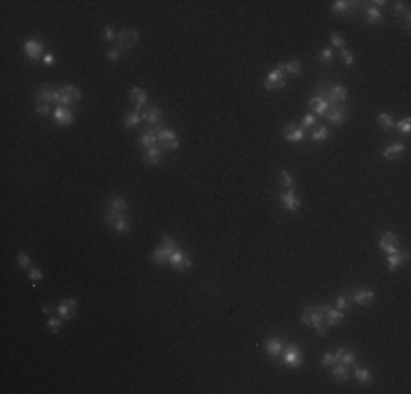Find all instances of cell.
Here are the masks:
<instances>
[{"label": "cell", "mask_w": 411, "mask_h": 394, "mask_svg": "<svg viewBox=\"0 0 411 394\" xmlns=\"http://www.w3.org/2000/svg\"><path fill=\"white\" fill-rule=\"evenodd\" d=\"M116 35H118L116 29L110 27V24L103 29V40H105V42H110V44H112V42H116Z\"/></svg>", "instance_id": "48"}, {"label": "cell", "mask_w": 411, "mask_h": 394, "mask_svg": "<svg viewBox=\"0 0 411 394\" xmlns=\"http://www.w3.org/2000/svg\"><path fill=\"white\" fill-rule=\"evenodd\" d=\"M81 98H84V92H81L75 84H66V86L44 84V86H39L35 92V103H48V105H53V108L61 105V108L75 110V105Z\"/></svg>", "instance_id": "1"}, {"label": "cell", "mask_w": 411, "mask_h": 394, "mask_svg": "<svg viewBox=\"0 0 411 394\" xmlns=\"http://www.w3.org/2000/svg\"><path fill=\"white\" fill-rule=\"evenodd\" d=\"M363 11H365V20H367V24H383V11H381V7H374V5L365 3Z\"/></svg>", "instance_id": "29"}, {"label": "cell", "mask_w": 411, "mask_h": 394, "mask_svg": "<svg viewBox=\"0 0 411 394\" xmlns=\"http://www.w3.org/2000/svg\"><path fill=\"white\" fill-rule=\"evenodd\" d=\"M140 116H142V123L147 125V129L155 131V134L167 127V125H164V112H162L160 105H155V103L153 105H147V108L140 112Z\"/></svg>", "instance_id": "4"}, {"label": "cell", "mask_w": 411, "mask_h": 394, "mask_svg": "<svg viewBox=\"0 0 411 394\" xmlns=\"http://www.w3.org/2000/svg\"><path fill=\"white\" fill-rule=\"evenodd\" d=\"M376 123H379V127H381L383 131H392L394 125H396V121H394L389 114H385V112H381L379 116H376Z\"/></svg>", "instance_id": "35"}, {"label": "cell", "mask_w": 411, "mask_h": 394, "mask_svg": "<svg viewBox=\"0 0 411 394\" xmlns=\"http://www.w3.org/2000/svg\"><path fill=\"white\" fill-rule=\"evenodd\" d=\"M352 377L361 383V385H367V383H372L374 381V375H372V370H369L367 366H355V370H352Z\"/></svg>", "instance_id": "30"}, {"label": "cell", "mask_w": 411, "mask_h": 394, "mask_svg": "<svg viewBox=\"0 0 411 394\" xmlns=\"http://www.w3.org/2000/svg\"><path fill=\"white\" fill-rule=\"evenodd\" d=\"M278 200H280V206L286 212H298L300 210V195L295 193V188H286V191L278 193Z\"/></svg>", "instance_id": "10"}, {"label": "cell", "mask_w": 411, "mask_h": 394, "mask_svg": "<svg viewBox=\"0 0 411 394\" xmlns=\"http://www.w3.org/2000/svg\"><path fill=\"white\" fill-rule=\"evenodd\" d=\"M280 184L284 186V191L286 188H295V180H293V175L289 173V171H280Z\"/></svg>", "instance_id": "42"}, {"label": "cell", "mask_w": 411, "mask_h": 394, "mask_svg": "<svg viewBox=\"0 0 411 394\" xmlns=\"http://www.w3.org/2000/svg\"><path fill=\"white\" fill-rule=\"evenodd\" d=\"M53 121H55L59 127H70L72 123H75V110L57 105V108L53 110Z\"/></svg>", "instance_id": "18"}, {"label": "cell", "mask_w": 411, "mask_h": 394, "mask_svg": "<svg viewBox=\"0 0 411 394\" xmlns=\"http://www.w3.org/2000/svg\"><path fill=\"white\" fill-rule=\"evenodd\" d=\"M158 145L162 147V149H171V151H175V149H179V136L175 134L173 129L164 127L162 131H158Z\"/></svg>", "instance_id": "15"}, {"label": "cell", "mask_w": 411, "mask_h": 394, "mask_svg": "<svg viewBox=\"0 0 411 394\" xmlns=\"http://www.w3.org/2000/svg\"><path fill=\"white\" fill-rule=\"evenodd\" d=\"M379 250L385 254H394V252H400V241L398 237L392 232V230H385L379 239Z\"/></svg>", "instance_id": "12"}, {"label": "cell", "mask_w": 411, "mask_h": 394, "mask_svg": "<svg viewBox=\"0 0 411 394\" xmlns=\"http://www.w3.org/2000/svg\"><path fill=\"white\" fill-rule=\"evenodd\" d=\"M24 53H27V57L31 62H37L44 57V42L39 37H29L27 42H24Z\"/></svg>", "instance_id": "13"}, {"label": "cell", "mask_w": 411, "mask_h": 394, "mask_svg": "<svg viewBox=\"0 0 411 394\" xmlns=\"http://www.w3.org/2000/svg\"><path fill=\"white\" fill-rule=\"evenodd\" d=\"M343 318H346V313H343V311L324 305V322H326L328 326H339V324L343 322Z\"/></svg>", "instance_id": "23"}, {"label": "cell", "mask_w": 411, "mask_h": 394, "mask_svg": "<svg viewBox=\"0 0 411 394\" xmlns=\"http://www.w3.org/2000/svg\"><path fill=\"white\" fill-rule=\"evenodd\" d=\"M284 72L291 77H300L302 75V62L300 60H291V62H284Z\"/></svg>", "instance_id": "36"}, {"label": "cell", "mask_w": 411, "mask_h": 394, "mask_svg": "<svg viewBox=\"0 0 411 394\" xmlns=\"http://www.w3.org/2000/svg\"><path fill=\"white\" fill-rule=\"evenodd\" d=\"M335 364L355 366V364H357V352L352 350V348H346V346L337 348V350H335Z\"/></svg>", "instance_id": "21"}, {"label": "cell", "mask_w": 411, "mask_h": 394, "mask_svg": "<svg viewBox=\"0 0 411 394\" xmlns=\"http://www.w3.org/2000/svg\"><path fill=\"white\" fill-rule=\"evenodd\" d=\"M262 346H265V350H267V355L271 357V359H278L282 355V348H284V344L278 340V338H267L265 342H262Z\"/></svg>", "instance_id": "25"}, {"label": "cell", "mask_w": 411, "mask_h": 394, "mask_svg": "<svg viewBox=\"0 0 411 394\" xmlns=\"http://www.w3.org/2000/svg\"><path fill=\"white\" fill-rule=\"evenodd\" d=\"M405 151H407V143L396 141V143H392L389 147H385L383 149V158L385 160H394V158H398V155H402Z\"/></svg>", "instance_id": "28"}, {"label": "cell", "mask_w": 411, "mask_h": 394, "mask_svg": "<svg viewBox=\"0 0 411 394\" xmlns=\"http://www.w3.org/2000/svg\"><path fill=\"white\" fill-rule=\"evenodd\" d=\"M42 311H44V313H46V316H51V313H53V307H48V305H44V307H42Z\"/></svg>", "instance_id": "53"}, {"label": "cell", "mask_w": 411, "mask_h": 394, "mask_svg": "<svg viewBox=\"0 0 411 394\" xmlns=\"http://www.w3.org/2000/svg\"><path fill=\"white\" fill-rule=\"evenodd\" d=\"M331 44L337 46V48H348V46H346V37H343L339 31H333V33H331Z\"/></svg>", "instance_id": "43"}, {"label": "cell", "mask_w": 411, "mask_h": 394, "mask_svg": "<svg viewBox=\"0 0 411 394\" xmlns=\"http://www.w3.org/2000/svg\"><path fill=\"white\" fill-rule=\"evenodd\" d=\"M350 377H352L350 366H346V364H333V379L337 383H346Z\"/></svg>", "instance_id": "31"}, {"label": "cell", "mask_w": 411, "mask_h": 394, "mask_svg": "<svg viewBox=\"0 0 411 394\" xmlns=\"http://www.w3.org/2000/svg\"><path fill=\"white\" fill-rule=\"evenodd\" d=\"M352 298V305H359V307H369L376 298V293L372 289H367V287H357V289H352L350 293Z\"/></svg>", "instance_id": "16"}, {"label": "cell", "mask_w": 411, "mask_h": 394, "mask_svg": "<svg viewBox=\"0 0 411 394\" xmlns=\"http://www.w3.org/2000/svg\"><path fill=\"white\" fill-rule=\"evenodd\" d=\"M53 105H48V103H37L35 105V114H37V116H44V119H48V116H51L53 119Z\"/></svg>", "instance_id": "40"}, {"label": "cell", "mask_w": 411, "mask_h": 394, "mask_svg": "<svg viewBox=\"0 0 411 394\" xmlns=\"http://www.w3.org/2000/svg\"><path fill=\"white\" fill-rule=\"evenodd\" d=\"M335 364V352H324L322 355V366H333Z\"/></svg>", "instance_id": "51"}, {"label": "cell", "mask_w": 411, "mask_h": 394, "mask_svg": "<svg viewBox=\"0 0 411 394\" xmlns=\"http://www.w3.org/2000/svg\"><path fill=\"white\" fill-rule=\"evenodd\" d=\"M300 322L304 326H313L319 338H326L328 335V324L324 322V305L322 307H306L302 311Z\"/></svg>", "instance_id": "2"}, {"label": "cell", "mask_w": 411, "mask_h": 394, "mask_svg": "<svg viewBox=\"0 0 411 394\" xmlns=\"http://www.w3.org/2000/svg\"><path fill=\"white\" fill-rule=\"evenodd\" d=\"M280 359H282L284 366H289V368H293V370H298V368L304 366V350L298 346V344H284Z\"/></svg>", "instance_id": "6"}, {"label": "cell", "mask_w": 411, "mask_h": 394, "mask_svg": "<svg viewBox=\"0 0 411 394\" xmlns=\"http://www.w3.org/2000/svg\"><path fill=\"white\" fill-rule=\"evenodd\" d=\"M361 3H355V0H335L331 5V9L335 15H341V18H350V15H355L357 9H361Z\"/></svg>", "instance_id": "11"}, {"label": "cell", "mask_w": 411, "mask_h": 394, "mask_svg": "<svg viewBox=\"0 0 411 394\" xmlns=\"http://www.w3.org/2000/svg\"><path fill=\"white\" fill-rule=\"evenodd\" d=\"M15 259H18V265H20L22 269H31V267H33L31 257H29V254L24 252V250H20V252H18V257H15Z\"/></svg>", "instance_id": "44"}, {"label": "cell", "mask_w": 411, "mask_h": 394, "mask_svg": "<svg viewBox=\"0 0 411 394\" xmlns=\"http://www.w3.org/2000/svg\"><path fill=\"white\" fill-rule=\"evenodd\" d=\"M27 276H29V281L31 283H39L44 278V274H42V269L39 267H31V269H27Z\"/></svg>", "instance_id": "47"}, {"label": "cell", "mask_w": 411, "mask_h": 394, "mask_svg": "<svg viewBox=\"0 0 411 394\" xmlns=\"http://www.w3.org/2000/svg\"><path fill=\"white\" fill-rule=\"evenodd\" d=\"M324 98L328 103V108H339V105H346L348 103V88L341 86V84H326V92Z\"/></svg>", "instance_id": "5"}, {"label": "cell", "mask_w": 411, "mask_h": 394, "mask_svg": "<svg viewBox=\"0 0 411 394\" xmlns=\"http://www.w3.org/2000/svg\"><path fill=\"white\" fill-rule=\"evenodd\" d=\"M348 110H346V105H339V108H328V112H326V119H328V123L331 125H341V123H346L348 121Z\"/></svg>", "instance_id": "20"}, {"label": "cell", "mask_w": 411, "mask_h": 394, "mask_svg": "<svg viewBox=\"0 0 411 394\" xmlns=\"http://www.w3.org/2000/svg\"><path fill=\"white\" fill-rule=\"evenodd\" d=\"M407 261H409V252H405V250L387 254V269H389V272H396V269H400Z\"/></svg>", "instance_id": "24"}, {"label": "cell", "mask_w": 411, "mask_h": 394, "mask_svg": "<svg viewBox=\"0 0 411 394\" xmlns=\"http://www.w3.org/2000/svg\"><path fill=\"white\" fill-rule=\"evenodd\" d=\"M335 62V51L331 46H326L322 53H319V64H324V66H331Z\"/></svg>", "instance_id": "39"}, {"label": "cell", "mask_w": 411, "mask_h": 394, "mask_svg": "<svg viewBox=\"0 0 411 394\" xmlns=\"http://www.w3.org/2000/svg\"><path fill=\"white\" fill-rule=\"evenodd\" d=\"M142 123V116H140V112H129V114H125V127L127 129H134V127H138Z\"/></svg>", "instance_id": "38"}, {"label": "cell", "mask_w": 411, "mask_h": 394, "mask_svg": "<svg viewBox=\"0 0 411 394\" xmlns=\"http://www.w3.org/2000/svg\"><path fill=\"white\" fill-rule=\"evenodd\" d=\"M331 138V129L328 125H317L315 129H311V143H322Z\"/></svg>", "instance_id": "33"}, {"label": "cell", "mask_w": 411, "mask_h": 394, "mask_svg": "<svg viewBox=\"0 0 411 394\" xmlns=\"http://www.w3.org/2000/svg\"><path fill=\"white\" fill-rule=\"evenodd\" d=\"M394 129H398L400 134H405V136H409V131H411V119L409 116H405L402 121H398L396 125H394Z\"/></svg>", "instance_id": "45"}, {"label": "cell", "mask_w": 411, "mask_h": 394, "mask_svg": "<svg viewBox=\"0 0 411 394\" xmlns=\"http://www.w3.org/2000/svg\"><path fill=\"white\" fill-rule=\"evenodd\" d=\"M158 145V134L151 129H145V134L140 136V141H138V147H140V151H147L151 149V147Z\"/></svg>", "instance_id": "32"}, {"label": "cell", "mask_w": 411, "mask_h": 394, "mask_svg": "<svg viewBox=\"0 0 411 394\" xmlns=\"http://www.w3.org/2000/svg\"><path fill=\"white\" fill-rule=\"evenodd\" d=\"M317 121H319V119L315 116V114H311V112H309V114H306V116H304V119H302V123H300V125H302L304 129H306V131H309V129H315V127H317Z\"/></svg>", "instance_id": "41"}, {"label": "cell", "mask_w": 411, "mask_h": 394, "mask_svg": "<svg viewBox=\"0 0 411 394\" xmlns=\"http://www.w3.org/2000/svg\"><path fill=\"white\" fill-rule=\"evenodd\" d=\"M112 228H114V232H118V234H127L129 230H131V219H129L127 215H125V217H120Z\"/></svg>", "instance_id": "37"}, {"label": "cell", "mask_w": 411, "mask_h": 394, "mask_svg": "<svg viewBox=\"0 0 411 394\" xmlns=\"http://www.w3.org/2000/svg\"><path fill=\"white\" fill-rule=\"evenodd\" d=\"M122 55H125V53H122L120 51V48H116V46H112L110 48V51H108V62H118V60H122Z\"/></svg>", "instance_id": "50"}, {"label": "cell", "mask_w": 411, "mask_h": 394, "mask_svg": "<svg viewBox=\"0 0 411 394\" xmlns=\"http://www.w3.org/2000/svg\"><path fill=\"white\" fill-rule=\"evenodd\" d=\"M77 309H79V302L75 298H66V300H61L59 305H57V313H59V318L64 320V322H70V320L75 318Z\"/></svg>", "instance_id": "19"}, {"label": "cell", "mask_w": 411, "mask_h": 394, "mask_svg": "<svg viewBox=\"0 0 411 394\" xmlns=\"http://www.w3.org/2000/svg\"><path fill=\"white\" fill-rule=\"evenodd\" d=\"M339 57H341V62L346 64V66H352V64H355V53H352L350 48H341Z\"/></svg>", "instance_id": "49"}, {"label": "cell", "mask_w": 411, "mask_h": 394, "mask_svg": "<svg viewBox=\"0 0 411 394\" xmlns=\"http://www.w3.org/2000/svg\"><path fill=\"white\" fill-rule=\"evenodd\" d=\"M262 86H265V90H267V92H274V90H282V88L286 86V72H284V62L276 64V68L267 72V77H265V84H262Z\"/></svg>", "instance_id": "7"}, {"label": "cell", "mask_w": 411, "mask_h": 394, "mask_svg": "<svg viewBox=\"0 0 411 394\" xmlns=\"http://www.w3.org/2000/svg\"><path fill=\"white\" fill-rule=\"evenodd\" d=\"M42 62H44L46 66H53V64H55V53L46 51V53H44V57H42Z\"/></svg>", "instance_id": "52"}, {"label": "cell", "mask_w": 411, "mask_h": 394, "mask_svg": "<svg viewBox=\"0 0 411 394\" xmlns=\"http://www.w3.org/2000/svg\"><path fill=\"white\" fill-rule=\"evenodd\" d=\"M61 322H64L61 318H51V316H48V320H46V326H48V331H51V333H59V328H61Z\"/></svg>", "instance_id": "46"}, {"label": "cell", "mask_w": 411, "mask_h": 394, "mask_svg": "<svg viewBox=\"0 0 411 394\" xmlns=\"http://www.w3.org/2000/svg\"><path fill=\"white\" fill-rule=\"evenodd\" d=\"M309 110H313L311 114H315L317 119H326V112H328V103H326V98L324 96H313V98H309Z\"/></svg>", "instance_id": "22"}, {"label": "cell", "mask_w": 411, "mask_h": 394, "mask_svg": "<svg viewBox=\"0 0 411 394\" xmlns=\"http://www.w3.org/2000/svg\"><path fill=\"white\" fill-rule=\"evenodd\" d=\"M169 265L175 269V272H191L193 269V261H191V257L179 248L173 257H171V261H169Z\"/></svg>", "instance_id": "17"}, {"label": "cell", "mask_w": 411, "mask_h": 394, "mask_svg": "<svg viewBox=\"0 0 411 394\" xmlns=\"http://www.w3.org/2000/svg\"><path fill=\"white\" fill-rule=\"evenodd\" d=\"M129 103H131V108H134V112H142L147 105H149V94H147V90L140 86L129 88Z\"/></svg>", "instance_id": "9"}, {"label": "cell", "mask_w": 411, "mask_h": 394, "mask_svg": "<svg viewBox=\"0 0 411 394\" xmlns=\"http://www.w3.org/2000/svg\"><path fill=\"white\" fill-rule=\"evenodd\" d=\"M282 136H284V141H289V143H302L304 138H306V129H304L302 125H298V123H284V127H282Z\"/></svg>", "instance_id": "14"}, {"label": "cell", "mask_w": 411, "mask_h": 394, "mask_svg": "<svg viewBox=\"0 0 411 394\" xmlns=\"http://www.w3.org/2000/svg\"><path fill=\"white\" fill-rule=\"evenodd\" d=\"M177 250H179V243H177L171 234H164V237H162V241L153 248L151 259H153L155 265H169L171 257H173V254H175Z\"/></svg>", "instance_id": "3"}, {"label": "cell", "mask_w": 411, "mask_h": 394, "mask_svg": "<svg viewBox=\"0 0 411 394\" xmlns=\"http://www.w3.org/2000/svg\"><path fill=\"white\" fill-rule=\"evenodd\" d=\"M105 208H108V210H112V212H118V215H127V210H129L127 202L122 200L120 195H110L108 206H105Z\"/></svg>", "instance_id": "27"}, {"label": "cell", "mask_w": 411, "mask_h": 394, "mask_svg": "<svg viewBox=\"0 0 411 394\" xmlns=\"http://www.w3.org/2000/svg\"><path fill=\"white\" fill-rule=\"evenodd\" d=\"M350 307H352V298H350V293H339L335 298V309H339V311H350Z\"/></svg>", "instance_id": "34"}, {"label": "cell", "mask_w": 411, "mask_h": 394, "mask_svg": "<svg viewBox=\"0 0 411 394\" xmlns=\"http://www.w3.org/2000/svg\"><path fill=\"white\" fill-rule=\"evenodd\" d=\"M138 42H140V31L138 29L118 31V35H116V48H120L122 53H129L134 46H138Z\"/></svg>", "instance_id": "8"}, {"label": "cell", "mask_w": 411, "mask_h": 394, "mask_svg": "<svg viewBox=\"0 0 411 394\" xmlns=\"http://www.w3.org/2000/svg\"><path fill=\"white\" fill-rule=\"evenodd\" d=\"M162 147L160 145H155V147H151V149H147V151H142V160L149 164V167H158V164L162 162Z\"/></svg>", "instance_id": "26"}]
</instances>
